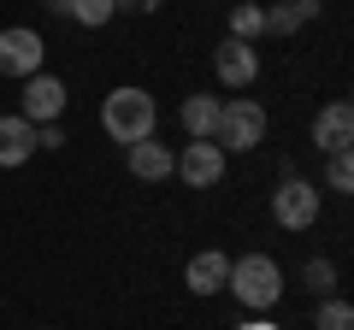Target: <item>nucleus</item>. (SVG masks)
<instances>
[{
	"mask_svg": "<svg viewBox=\"0 0 354 330\" xmlns=\"http://www.w3.org/2000/svg\"><path fill=\"white\" fill-rule=\"evenodd\" d=\"M65 83L53 71H36V77H24V89H18V118H30V124H59V113H65Z\"/></svg>",
	"mask_w": 354,
	"mask_h": 330,
	"instance_id": "obj_7",
	"label": "nucleus"
},
{
	"mask_svg": "<svg viewBox=\"0 0 354 330\" xmlns=\"http://www.w3.org/2000/svg\"><path fill=\"white\" fill-rule=\"evenodd\" d=\"M36 148H48V153L65 148V130H59V124H36Z\"/></svg>",
	"mask_w": 354,
	"mask_h": 330,
	"instance_id": "obj_20",
	"label": "nucleus"
},
{
	"mask_svg": "<svg viewBox=\"0 0 354 330\" xmlns=\"http://www.w3.org/2000/svg\"><path fill=\"white\" fill-rule=\"evenodd\" d=\"M30 159H36V124L18 118V113H6L0 118V171H18V165H30Z\"/></svg>",
	"mask_w": 354,
	"mask_h": 330,
	"instance_id": "obj_10",
	"label": "nucleus"
},
{
	"mask_svg": "<svg viewBox=\"0 0 354 330\" xmlns=\"http://www.w3.org/2000/svg\"><path fill=\"white\" fill-rule=\"evenodd\" d=\"M313 330H354V307L342 301V295L313 301Z\"/></svg>",
	"mask_w": 354,
	"mask_h": 330,
	"instance_id": "obj_16",
	"label": "nucleus"
},
{
	"mask_svg": "<svg viewBox=\"0 0 354 330\" xmlns=\"http://www.w3.org/2000/svg\"><path fill=\"white\" fill-rule=\"evenodd\" d=\"M319 206H325L319 183H313V177H295V171H283V183L272 189V224L290 230V236H301V230L319 224Z\"/></svg>",
	"mask_w": 354,
	"mask_h": 330,
	"instance_id": "obj_3",
	"label": "nucleus"
},
{
	"mask_svg": "<svg viewBox=\"0 0 354 330\" xmlns=\"http://www.w3.org/2000/svg\"><path fill=\"white\" fill-rule=\"evenodd\" d=\"M153 124H160V101H153L142 83H118V89H106V101H101V130L118 142V148L148 142Z\"/></svg>",
	"mask_w": 354,
	"mask_h": 330,
	"instance_id": "obj_1",
	"label": "nucleus"
},
{
	"mask_svg": "<svg viewBox=\"0 0 354 330\" xmlns=\"http://www.w3.org/2000/svg\"><path fill=\"white\" fill-rule=\"evenodd\" d=\"M218 113H225V95H189L177 106V124L189 142H213L218 136Z\"/></svg>",
	"mask_w": 354,
	"mask_h": 330,
	"instance_id": "obj_11",
	"label": "nucleus"
},
{
	"mask_svg": "<svg viewBox=\"0 0 354 330\" xmlns=\"http://www.w3.org/2000/svg\"><path fill=\"white\" fill-rule=\"evenodd\" d=\"M213 71H218V83H225V89H248L254 77H260V53H254V41L225 36V41L213 48Z\"/></svg>",
	"mask_w": 354,
	"mask_h": 330,
	"instance_id": "obj_8",
	"label": "nucleus"
},
{
	"mask_svg": "<svg viewBox=\"0 0 354 330\" xmlns=\"http://www.w3.org/2000/svg\"><path fill=\"white\" fill-rule=\"evenodd\" d=\"M325 189H337V195L354 189V153H348V148H342V153H325Z\"/></svg>",
	"mask_w": 354,
	"mask_h": 330,
	"instance_id": "obj_19",
	"label": "nucleus"
},
{
	"mask_svg": "<svg viewBox=\"0 0 354 330\" xmlns=\"http://www.w3.org/2000/svg\"><path fill=\"white\" fill-rule=\"evenodd\" d=\"M48 12L71 18V24H83V30H106L118 18V0H48Z\"/></svg>",
	"mask_w": 354,
	"mask_h": 330,
	"instance_id": "obj_14",
	"label": "nucleus"
},
{
	"mask_svg": "<svg viewBox=\"0 0 354 330\" xmlns=\"http://www.w3.org/2000/svg\"><path fill=\"white\" fill-rule=\"evenodd\" d=\"M124 165H130V177H142V183H165L171 177V148L165 142H130L124 148Z\"/></svg>",
	"mask_w": 354,
	"mask_h": 330,
	"instance_id": "obj_13",
	"label": "nucleus"
},
{
	"mask_svg": "<svg viewBox=\"0 0 354 330\" xmlns=\"http://www.w3.org/2000/svg\"><path fill=\"white\" fill-rule=\"evenodd\" d=\"M230 278V254L225 248H201V254L183 266V283H189V295H218Z\"/></svg>",
	"mask_w": 354,
	"mask_h": 330,
	"instance_id": "obj_12",
	"label": "nucleus"
},
{
	"mask_svg": "<svg viewBox=\"0 0 354 330\" xmlns=\"http://www.w3.org/2000/svg\"><path fill=\"white\" fill-rule=\"evenodd\" d=\"M266 130H272V118H266V106L254 101V95H236V101H225V113H218V148L225 153H254L266 142Z\"/></svg>",
	"mask_w": 354,
	"mask_h": 330,
	"instance_id": "obj_4",
	"label": "nucleus"
},
{
	"mask_svg": "<svg viewBox=\"0 0 354 330\" xmlns=\"http://www.w3.org/2000/svg\"><path fill=\"white\" fill-rule=\"evenodd\" d=\"M236 330H278L272 318H248V324H236Z\"/></svg>",
	"mask_w": 354,
	"mask_h": 330,
	"instance_id": "obj_21",
	"label": "nucleus"
},
{
	"mask_svg": "<svg viewBox=\"0 0 354 330\" xmlns=\"http://www.w3.org/2000/svg\"><path fill=\"white\" fill-rule=\"evenodd\" d=\"M41 59H48V41H41L30 24H6L0 30V77L24 83V77L41 71Z\"/></svg>",
	"mask_w": 354,
	"mask_h": 330,
	"instance_id": "obj_5",
	"label": "nucleus"
},
{
	"mask_svg": "<svg viewBox=\"0 0 354 330\" xmlns=\"http://www.w3.org/2000/svg\"><path fill=\"white\" fill-rule=\"evenodd\" d=\"M348 142H354V113H348V101L319 106V113H313V148H319V153H342Z\"/></svg>",
	"mask_w": 354,
	"mask_h": 330,
	"instance_id": "obj_9",
	"label": "nucleus"
},
{
	"mask_svg": "<svg viewBox=\"0 0 354 330\" xmlns=\"http://www.w3.org/2000/svg\"><path fill=\"white\" fill-rule=\"evenodd\" d=\"M301 24H307V12L295 0H272V6H266V30H272V36H295Z\"/></svg>",
	"mask_w": 354,
	"mask_h": 330,
	"instance_id": "obj_17",
	"label": "nucleus"
},
{
	"mask_svg": "<svg viewBox=\"0 0 354 330\" xmlns=\"http://www.w3.org/2000/svg\"><path fill=\"white\" fill-rule=\"evenodd\" d=\"M301 283H307L313 301H325V295H337V266H330V260H307V266H301Z\"/></svg>",
	"mask_w": 354,
	"mask_h": 330,
	"instance_id": "obj_18",
	"label": "nucleus"
},
{
	"mask_svg": "<svg viewBox=\"0 0 354 330\" xmlns=\"http://www.w3.org/2000/svg\"><path fill=\"white\" fill-rule=\"evenodd\" d=\"M171 177H183L189 189H218L225 183V148L218 142H183L171 153Z\"/></svg>",
	"mask_w": 354,
	"mask_h": 330,
	"instance_id": "obj_6",
	"label": "nucleus"
},
{
	"mask_svg": "<svg viewBox=\"0 0 354 330\" xmlns=\"http://www.w3.org/2000/svg\"><path fill=\"white\" fill-rule=\"evenodd\" d=\"M225 289L236 295L248 313H272V307L283 301V266L272 254H242V260H230Z\"/></svg>",
	"mask_w": 354,
	"mask_h": 330,
	"instance_id": "obj_2",
	"label": "nucleus"
},
{
	"mask_svg": "<svg viewBox=\"0 0 354 330\" xmlns=\"http://www.w3.org/2000/svg\"><path fill=\"white\" fill-rule=\"evenodd\" d=\"M295 6H319V0H295Z\"/></svg>",
	"mask_w": 354,
	"mask_h": 330,
	"instance_id": "obj_22",
	"label": "nucleus"
},
{
	"mask_svg": "<svg viewBox=\"0 0 354 330\" xmlns=\"http://www.w3.org/2000/svg\"><path fill=\"white\" fill-rule=\"evenodd\" d=\"M230 36H236V41H260L266 36V6H260V0L230 6Z\"/></svg>",
	"mask_w": 354,
	"mask_h": 330,
	"instance_id": "obj_15",
	"label": "nucleus"
}]
</instances>
